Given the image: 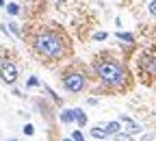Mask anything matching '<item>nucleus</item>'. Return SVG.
Masks as SVG:
<instances>
[{
	"instance_id": "1",
	"label": "nucleus",
	"mask_w": 156,
	"mask_h": 141,
	"mask_svg": "<svg viewBox=\"0 0 156 141\" xmlns=\"http://www.w3.org/2000/svg\"><path fill=\"white\" fill-rule=\"evenodd\" d=\"M26 44H28L33 56L46 67H54L58 63L67 61V59H72V54H74V44H72L69 35L56 22H48V24H41L35 31H30L26 37Z\"/></svg>"
},
{
	"instance_id": "2",
	"label": "nucleus",
	"mask_w": 156,
	"mask_h": 141,
	"mask_svg": "<svg viewBox=\"0 0 156 141\" xmlns=\"http://www.w3.org/2000/svg\"><path fill=\"white\" fill-rule=\"evenodd\" d=\"M91 74L98 80V87L93 91L102 93V96L128 93L134 87V76H132L128 63L113 50H100L93 54Z\"/></svg>"
},
{
	"instance_id": "3",
	"label": "nucleus",
	"mask_w": 156,
	"mask_h": 141,
	"mask_svg": "<svg viewBox=\"0 0 156 141\" xmlns=\"http://www.w3.org/2000/svg\"><path fill=\"white\" fill-rule=\"evenodd\" d=\"M91 72L78 61H72L69 65H65L58 72V83L67 93H85L91 89Z\"/></svg>"
},
{
	"instance_id": "4",
	"label": "nucleus",
	"mask_w": 156,
	"mask_h": 141,
	"mask_svg": "<svg viewBox=\"0 0 156 141\" xmlns=\"http://www.w3.org/2000/svg\"><path fill=\"white\" fill-rule=\"evenodd\" d=\"M136 67H139V74L143 76V80H145V83H150V80L156 78V56L143 52V54L139 56V61H136Z\"/></svg>"
},
{
	"instance_id": "5",
	"label": "nucleus",
	"mask_w": 156,
	"mask_h": 141,
	"mask_svg": "<svg viewBox=\"0 0 156 141\" xmlns=\"http://www.w3.org/2000/svg\"><path fill=\"white\" fill-rule=\"evenodd\" d=\"M17 76H20L17 65L11 63L9 59H2V61H0V78H2L5 83H9V85H15L17 83Z\"/></svg>"
},
{
	"instance_id": "6",
	"label": "nucleus",
	"mask_w": 156,
	"mask_h": 141,
	"mask_svg": "<svg viewBox=\"0 0 156 141\" xmlns=\"http://www.w3.org/2000/svg\"><path fill=\"white\" fill-rule=\"evenodd\" d=\"M119 122H122V124H126V135H130V137H132V135H141V132H143L141 124H139V122H134V119H130L128 115H122V117H119Z\"/></svg>"
},
{
	"instance_id": "7",
	"label": "nucleus",
	"mask_w": 156,
	"mask_h": 141,
	"mask_svg": "<svg viewBox=\"0 0 156 141\" xmlns=\"http://www.w3.org/2000/svg\"><path fill=\"white\" fill-rule=\"evenodd\" d=\"M104 126V130H106V135H119L122 132V122H119V119H113V122H104L102 124Z\"/></svg>"
},
{
	"instance_id": "8",
	"label": "nucleus",
	"mask_w": 156,
	"mask_h": 141,
	"mask_svg": "<svg viewBox=\"0 0 156 141\" xmlns=\"http://www.w3.org/2000/svg\"><path fill=\"white\" fill-rule=\"evenodd\" d=\"M89 132H91V137H93V139H95V141H104V139H106V137H108V135H106V130H104V126H102V124H95V126H93V128H91V130H89Z\"/></svg>"
},
{
	"instance_id": "9",
	"label": "nucleus",
	"mask_w": 156,
	"mask_h": 141,
	"mask_svg": "<svg viewBox=\"0 0 156 141\" xmlns=\"http://www.w3.org/2000/svg\"><path fill=\"white\" fill-rule=\"evenodd\" d=\"M58 119H61L63 124H72V122H76V111H74V109L61 111V113H58Z\"/></svg>"
},
{
	"instance_id": "10",
	"label": "nucleus",
	"mask_w": 156,
	"mask_h": 141,
	"mask_svg": "<svg viewBox=\"0 0 156 141\" xmlns=\"http://www.w3.org/2000/svg\"><path fill=\"white\" fill-rule=\"evenodd\" d=\"M74 111H76V124L80 126V128H85V126H87V122H89V119H87V113H85V111H80V109H74Z\"/></svg>"
},
{
	"instance_id": "11",
	"label": "nucleus",
	"mask_w": 156,
	"mask_h": 141,
	"mask_svg": "<svg viewBox=\"0 0 156 141\" xmlns=\"http://www.w3.org/2000/svg\"><path fill=\"white\" fill-rule=\"evenodd\" d=\"M115 37L122 39V42H126V44H132V42H134V35H132V33H122V31H119V33H115Z\"/></svg>"
},
{
	"instance_id": "12",
	"label": "nucleus",
	"mask_w": 156,
	"mask_h": 141,
	"mask_svg": "<svg viewBox=\"0 0 156 141\" xmlns=\"http://www.w3.org/2000/svg\"><path fill=\"white\" fill-rule=\"evenodd\" d=\"M44 89H46V93H48V96H50V98L54 100L56 104H63V100H61V98H58V96H56V93L52 91V87H50V85H44Z\"/></svg>"
},
{
	"instance_id": "13",
	"label": "nucleus",
	"mask_w": 156,
	"mask_h": 141,
	"mask_svg": "<svg viewBox=\"0 0 156 141\" xmlns=\"http://www.w3.org/2000/svg\"><path fill=\"white\" fill-rule=\"evenodd\" d=\"M5 9H7L9 15H20V5H15V2H9Z\"/></svg>"
},
{
	"instance_id": "14",
	"label": "nucleus",
	"mask_w": 156,
	"mask_h": 141,
	"mask_svg": "<svg viewBox=\"0 0 156 141\" xmlns=\"http://www.w3.org/2000/svg\"><path fill=\"white\" fill-rule=\"evenodd\" d=\"M22 132L30 137V135H35V126H33V124H24V126H22Z\"/></svg>"
},
{
	"instance_id": "15",
	"label": "nucleus",
	"mask_w": 156,
	"mask_h": 141,
	"mask_svg": "<svg viewBox=\"0 0 156 141\" xmlns=\"http://www.w3.org/2000/svg\"><path fill=\"white\" fill-rule=\"evenodd\" d=\"M9 33H11V35H15V37H20V28H17V24H15V22H11V24H9Z\"/></svg>"
},
{
	"instance_id": "16",
	"label": "nucleus",
	"mask_w": 156,
	"mask_h": 141,
	"mask_svg": "<svg viewBox=\"0 0 156 141\" xmlns=\"http://www.w3.org/2000/svg\"><path fill=\"white\" fill-rule=\"evenodd\" d=\"M26 87H39V78H35V76H30V78L26 80Z\"/></svg>"
},
{
	"instance_id": "17",
	"label": "nucleus",
	"mask_w": 156,
	"mask_h": 141,
	"mask_svg": "<svg viewBox=\"0 0 156 141\" xmlns=\"http://www.w3.org/2000/svg\"><path fill=\"white\" fill-rule=\"evenodd\" d=\"M72 139H74V141H85V135H83L80 130H74V132H72Z\"/></svg>"
},
{
	"instance_id": "18",
	"label": "nucleus",
	"mask_w": 156,
	"mask_h": 141,
	"mask_svg": "<svg viewBox=\"0 0 156 141\" xmlns=\"http://www.w3.org/2000/svg\"><path fill=\"white\" fill-rule=\"evenodd\" d=\"M147 11H150V15H154V17H156V0H150Z\"/></svg>"
},
{
	"instance_id": "19",
	"label": "nucleus",
	"mask_w": 156,
	"mask_h": 141,
	"mask_svg": "<svg viewBox=\"0 0 156 141\" xmlns=\"http://www.w3.org/2000/svg\"><path fill=\"white\" fill-rule=\"evenodd\" d=\"M117 141H132V137H130V135H124V132H119V135H117Z\"/></svg>"
},
{
	"instance_id": "20",
	"label": "nucleus",
	"mask_w": 156,
	"mask_h": 141,
	"mask_svg": "<svg viewBox=\"0 0 156 141\" xmlns=\"http://www.w3.org/2000/svg\"><path fill=\"white\" fill-rule=\"evenodd\" d=\"M106 37H108V35H106L104 31H100V33H95V39H98V42H104Z\"/></svg>"
},
{
	"instance_id": "21",
	"label": "nucleus",
	"mask_w": 156,
	"mask_h": 141,
	"mask_svg": "<svg viewBox=\"0 0 156 141\" xmlns=\"http://www.w3.org/2000/svg\"><path fill=\"white\" fill-rule=\"evenodd\" d=\"M87 104H89V107H95V104H98V98H95V96L87 98Z\"/></svg>"
},
{
	"instance_id": "22",
	"label": "nucleus",
	"mask_w": 156,
	"mask_h": 141,
	"mask_svg": "<svg viewBox=\"0 0 156 141\" xmlns=\"http://www.w3.org/2000/svg\"><path fill=\"white\" fill-rule=\"evenodd\" d=\"M0 7H7V5H5V0H0Z\"/></svg>"
},
{
	"instance_id": "23",
	"label": "nucleus",
	"mask_w": 156,
	"mask_h": 141,
	"mask_svg": "<svg viewBox=\"0 0 156 141\" xmlns=\"http://www.w3.org/2000/svg\"><path fill=\"white\" fill-rule=\"evenodd\" d=\"M7 141H20V139H13V137H11V139H7Z\"/></svg>"
},
{
	"instance_id": "24",
	"label": "nucleus",
	"mask_w": 156,
	"mask_h": 141,
	"mask_svg": "<svg viewBox=\"0 0 156 141\" xmlns=\"http://www.w3.org/2000/svg\"><path fill=\"white\" fill-rule=\"evenodd\" d=\"M63 141H74V139H63Z\"/></svg>"
}]
</instances>
